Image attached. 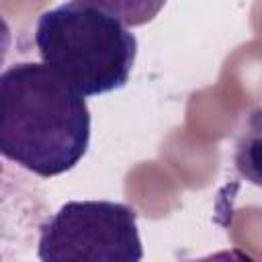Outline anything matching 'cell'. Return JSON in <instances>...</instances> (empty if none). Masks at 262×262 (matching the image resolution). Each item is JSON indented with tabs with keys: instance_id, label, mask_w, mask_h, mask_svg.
I'll use <instances>...</instances> for the list:
<instances>
[{
	"instance_id": "cell-3",
	"label": "cell",
	"mask_w": 262,
	"mask_h": 262,
	"mask_svg": "<svg viewBox=\"0 0 262 262\" xmlns=\"http://www.w3.org/2000/svg\"><path fill=\"white\" fill-rule=\"evenodd\" d=\"M37 256L43 262H139L137 213L115 201H68L39 225Z\"/></svg>"
},
{
	"instance_id": "cell-1",
	"label": "cell",
	"mask_w": 262,
	"mask_h": 262,
	"mask_svg": "<svg viewBox=\"0 0 262 262\" xmlns=\"http://www.w3.org/2000/svg\"><path fill=\"white\" fill-rule=\"evenodd\" d=\"M90 108L84 94L47 63L18 61L0 76V151L20 168L51 178L88 151Z\"/></svg>"
},
{
	"instance_id": "cell-2",
	"label": "cell",
	"mask_w": 262,
	"mask_h": 262,
	"mask_svg": "<svg viewBox=\"0 0 262 262\" xmlns=\"http://www.w3.org/2000/svg\"><path fill=\"white\" fill-rule=\"evenodd\" d=\"M35 45L43 63L84 96L123 88L137 57V39L127 25L78 0L37 18Z\"/></svg>"
},
{
	"instance_id": "cell-5",
	"label": "cell",
	"mask_w": 262,
	"mask_h": 262,
	"mask_svg": "<svg viewBox=\"0 0 262 262\" xmlns=\"http://www.w3.org/2000/svg\"><path fill=\"white\" fill-rule=\"evenodd\" d=\"M78 2L98 8L127 27H141L151 23L168 0H78Z\"/></svg>"
},
{
	"instance_id": "cell-4",
	"label": "cell",
	"mask_w": 262,
	"mask_h": 262,
	"mask_svg": "<svg viewBox=\"0 0 262 262\" xmlns=\"http://www.w3.org/2000/svg\"><path fill=\"white\" fill-rule=\"evenodd\" d=\"M233 164L244 180L254 186H262V106L250 111L239 127Z\"/></svg>"
}]
</instances>
